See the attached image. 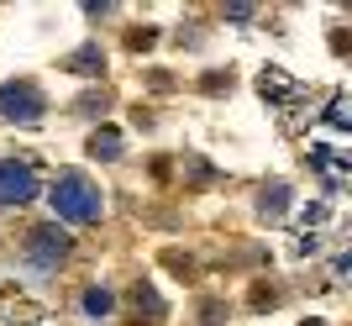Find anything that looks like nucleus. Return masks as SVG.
I'll return each instance as SVG.
<instances>
[{
    "label": "nucleus",
    "instance_id": "5",
    "mask_svg": "<svg viewBox=\"0 0 352 326\" xmlns=\"http://www.w3.org/2000/svg\"><path fill=\"white\" fill-rule=\"evenodd\" d=\"M89 158H121V132H111V127L95 132L89 137Z\"/></svg>",
    "mask_w": 352,
    "mask_h": 326
},
{
    "label": "nucleus",
    "instance_id": "1",
    "mask_svg": "<svg viewBox=\"0 0 352 326\" xmlns=\"http://www.w3.org/2000/svg\"><path fill=\"white\" fill-rule=\"evenodd\" d=\"M47 200H53V216H58V221H95V216H100V190L79 174H58V184L47 190Z\"/></svg>",
    "mask_w": 352,
    "mask_h": 326
},
{
    "label": "nucleus",
    "instance_id": "7",
    "mask_svg": "<svg viewBox=\"0 0 352 326\" xmlns=\"http://www.w3.org/2000/svg\"><path fill=\"white\" fill-rule=\"evenodd\" d=\"M85 311L89 316H105V311H111V295H105V290H85Z\"/></svg>",
    "mask_w": 352,
    "mask_h": 326
},
{
    "label": "nucleus",
    "instance_id": "2",
    "mask_svg": "<svg viewBox=\"0 0 352 326\" xmlns=\"http://www.w3.org/2000/svg\"><path fill=\"white\" fill-rule=\"evenodd\" d=\"M0 116H6V121H37V116H43V89L32 85V79L0 85Z\"/></svg>",
    "mask_w": 352,
    "mask_h": 326
},
{
    "label": "nucleus",
    "instance_id": "3",
    "mask_svg": "<svg viewBox=\"0 0 352 326\" xmlns=\"http://www.w3.org/2000/svg\"><path fill=\"white\" fill-rule=\"evenodd\" d=\"M63 258H69V237H63L58 226H37L27 237V263L37 268V274H53Z\"/></svg>",
    "mask_w": 352,
    "mask_h": 326
},
{
    "label": "nucleus",
    "instance_id": "4",
    "mask_svg": "<svg viewBox=\"0 0 352 326\" xmlns=\"http://www.w3.org/2000/svg\"><path fill=\"white\" fill-rule=\"evenodd\" d=\"M27 200H37V174H32V163L0 158V206H27Z\"/></svg>",
    "mask_w": 352,
    "mask_h": 326
},
{
    "label": "nucleus",
    "instance_id": "6",
    "mask_svg": "<svg viewBox=\"0 0 352 326\" xmlns=\"http://www.w3.org/2000/svg\"><path fill=\"white\" fill-rule=\"evenodd\" d=\"M100 47H95V43H89V47H79V53H74V58H69V69H79V74H100Z\"/></svg>",
    "mask_w": 352,
    "mask_h": 326
},
{
    "label": "nucleus",
    "instance_id": "8",
    "mask_svg": "<svg viewBox=\"0 0 352 326\" xmlns=\"http://www.w3.org/2000/svg\"><path fill=\"white\" fill-rule=\"evenodd\" d=\"M137 305H147V316H158V295H153V290H142V284H137Z\"/></svg>",
    "mask_w": 352,
    "mask_h": 326
}]
</instances>
